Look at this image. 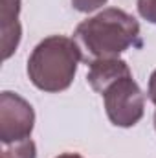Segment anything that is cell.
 Listing matches in <instances>:
<instances>
[{
  "instance_id": "obj_6",
  "label": "cell",
  "mask_w": 156,
  "mask_h": 158,
  "mask_svg": "<svg viewBox=\"0 0 156 158\" xmlns=\"http://www.w3.org/2000/svg\"><path fill=\"white\" fill-rule=\"evenodd\" d=\"M22 0H0V31H2V59L7 61L18 48L22 26L18 22Z\"/></svg>"
},
{
  "instance_id": "obj_8",
  "label": "cell",
  "mask_w": 156,
  "mask_h": 158,
  "mask_svg": "<svg viewBox=\"0 0 156 158\" xmlns=\"http://www.w3.org/2000/svg\"><path fill=\"white\" fill-rule=\"evenodd\" d=\"M136 7L142 19H145L151 24H156V0H138Z\"/></svg>"
},
{
  "instance_id": "obj_10",
  "label": "cell",
  "mask_w": 156,
  "mask_h": 158,
  "mask_svg": "<svg viewBox=\"0 0 156 158\" xmlns=\"http://www.w3.org/2000/svg\"><path fill=\"white\" fill-rule=\"evenodd\" d=\"M147 98L151 99V103L156 107V70L149 77V86H147Z\"/></svg>"
},
{
  "instance_id": "obj_5",
  "label": "cell",
  "mask_w": 156,
  "mask_h": 158,
  "mask_svg": "<svg viewBox=\"0 0 156 158\" xmlns=\"http://www.w3.org/2000/svg\"><path fill=\"white\" fill-rule=\"evenodd\" d=\"M132 76L127 61L119 59V57H109V59H96L92 63H88V74H86V81L92 86L94 92L101 94L114 85L116 81Z\"/></svg>"
},
{
  "instance_id": "obj_2",
  "label": "cell",
  "mask_w": 156,
  "mask_h": 158,
  "mask_svg": "<svg viewBox=\"0 0 156 158\" xmlns=\"http://www.w3.org/2000/svg\"><path fill=\"white\" fill-rule=\"evenodd\" d=\"M81 61L83 53L74 39L50 35L31 50L26 72L35 88L57 94L70 88Z\"/></svg>"
},
{
  "instance_id": "obj_3",
  "label": "cell",
  "mask_w": 156,
  "mask_h": 158,
  "mask_svg": "<svg viewBox=\"0 0 156 158\" xmlns=\"http://www.w3.org/2000/svg\"><path fill=\"white\" fill-rule=\"evenodd\" d=\"M105 112L112 125L129 129L145 114V94L132 76L116 81L103 92Z\"/></svg>"
},
{
  "instance_id": "obj_1",
  "label": "cell",
  "mask_w": 156,
  "mask_h": 158,
  "mask_svg": "<svg viewBox=\"0 0 156 158\" xmlns=\"http://www.w3.org/2000/svg\"><path fill=\"white\" fill-rule=\"evenodd\" d=\"M140 39V22L119 7H107L97 15L79 22L74 40L84 63L119 57Z\"/></svg>"
},
{
  "instance_id": "obj_9",
  "label": "cell",
  "mask_w": 156,
  "mask_h": 158,
  "mask_svg": "<svg viewBox=\"0 0 156 158\" xmlns=\"http://www.w3.org/2000/svg\"><path fill=\"white\" fill-rule=\"evenodd\" d=\"M107 2L109 0H72V6L79 13H92L99 7H103Z\"/></svg>"
},
{
  "instance_id": "obj_7",
  "label": "cell",
  "mask_w": 156,
  "mask_h": 158,
  "mask_svg": "<svg viewBox=\"0 0 156 158\" xmlns=\"http://www.w3.org/2000/svg\"><path fill=\"white\" fill-rule=\"evenodd\" d=\"M0 158H37V145L31 138L4 145Z\"/></svg>"
},
{
  "instance_id": "obj_4",
  "label": "cell",
  "mask_w": 156,
  "mask_h": 158,
  "mask_svg": "<svg viewBox=\"0 0 156 158\" xmlns=\"http://www.w3.org/2000/svg\"><path fill=\"white\" fill-rule=\"evenodd\" d=\"M35 127V110L20 94L4 90L0 94V142L4 145L26 140Z\"/></svg>"
},
{
  "instance_id": "obj_12",
  "label": "cell",
  "mask_w": 156,
  "mask_h": 158,
  "mask_svg": "<svg viewBox=\"0 0 156 158\" xmlns=\"http://www.w3.org/2000/svg\"><path fill=\"white\" fill-rule=\"evenodd\" d=\"M154 129H156V112H154Z\"/></svg>"
},
{
  "instance_id": "obj_11",
  "label": "cell",
  "mask_w": 156,
  "mask_h": 158,
  "mask_svg": "<svg viewBox=\"0 0 156 158\" xmlns=\"http://www.w3.org/2000/svg\"><path fill=\"white\" fill-rule=\"evenodd\" d=\"M55 158H83L79 153H61L59 156H55Z\"/></svg>"
}]
</instances>
